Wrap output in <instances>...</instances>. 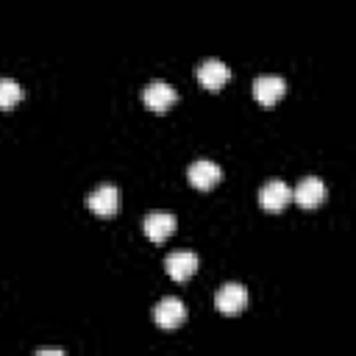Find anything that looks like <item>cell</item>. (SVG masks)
Instances as JSON below:
<instances>
[{
  "label": "cell",
  "instance_id": "11",
  "mask_svg": "<svg viewBox=\"0 0 356 356\" xmlns=\"http://www.w3.org/2000/svg\"><path fill=\"white\" fill-rule=\"evenodd\" d=\"M289 200H292V189L284 181H278V178L275 181H267L261 186V192H259V206L264 211H281Z\"/></svg>",
  "mask_w": 356,
  "mask_h": 356
},
{
  "label": "cell",
  "instance_id": "4",
  "mask_svg": "<svg viewBox=\"0 0 356 356\" xmlns=\"http://www.w3.org/2000/svg\"><path fill=\"white\" fill-rule=\"evenodd\" d=\"M184 320H186V306L178 298H164L153 306V323L164 331H172L178 325H184Z\"/></svg>",
  "mask_w": 356,
  "mask_h": 356
},
{
  "label": "cell",
  "instance_id": "5",
  "mask_svg": "<svg viewBox=\"0 0 356 356\" xmlns=\"http://www.w3.org/2000/svg\"><path fill=\"white\" fill-rule=\"evenodd\" d=\"M197 81H200L203 89L220 92V89L231 81V70H228V64H222L220 58H206L203 64H197Z\"/></svg>",
  "mask_w": 356,
  "mask_h": 356
},
{
  "label": "cell",
  "instance_id": "10",
  "mask_svg": "<svg viewBox=\"0 0 356 356\" xmlns=\"http://www.w3.org/2000/svg\"><path fill=\"white\" fill-rule=\"evenodd\" d=\"M142 231H145V236L150 242L159 245V242H164V239H170L175 234V217L170 211H150L145 217V222H142Z\"/></svg>",
  "mask_w": 356,
  "mask_h": 356
},
{
  "label": "cell",
  "instance_id": "9",
  "mask_svg": "<svg viewBox=\"0 0 356 356\" xmlns=\"http://www.w3.org/2000/svg\"><path fill=\"white\" fill-rule=\"evenodd\" d=\"M186 178H189V184H192L195 189L206 192V189H214V186L220 184V178H222V170H220L214 161H209V159H200V161H195V164L186 170Z\"/></svg>",
  "mask_w": 356,
  "mask_h": 356
},
{
  "label": "cell",
  "instance_id": "2",
  "mask_svg": "<svg viewBox=\"0 0 356 356\" xmlns=\"http://www.w3.org/2000/svg\"><path fill=\"white\" fill-rule=\"evenodd\" d=\"M284 95H286V81H284L281 75H259V78L253 81V97H256V103L264 106V108L275 106Z\"/></svg>",
  "mask_w": 356,
  "mask_h": 356
},
{
  "label": "cell",
  "instance_id": "6",
  "mask_svg": "<svg viewBox=\"0 0 356 356\" xmlns=\"http://www.w3.org/2000/svg\"><path fill=\"white\" fill-rule=\"evenodd\" d=\"M142 100H145V106H147L150 111L164 114V111L178 100V95H175V89H172L167 81H150V83L142 89Z\"/></svg>",
  "mask_w": 356,
  "mask_h": 356
},
{
  "label": "cell",
  "instance_id": "13",
  "mask_svg": "<svg viewBox=\"0 0 356 356\" xmlns=\"http://www.w3.org/2000/svg\"><path fill=\"white\" fill-rule=\"evenodd\" d=\"M36 353H39V356H64V350H61V348H39Z\"/></svg>",
  "mask_w": 356,
  "mask_h": 356
},
{
  "label": "cell",
  "instance_id": "8",
  "mask_svg": "<svg viewBox=\"0 0 356 356\" xmlns=\"http://www.w3.org/2000/svg\"><path fill=\"white\" fill-rule=\"evenodd\" d=\"M292 200L300 206V209H317L323 200H325V184L314 175L309 178H300L298 186L292 189Z\"/></svg>",
  "mask_w": 356,
  "mask_h": 356
},
{
  "label": "cell",
  "instance_id": "7",
  "mask_svg": "<svg viewBox=\"0 0 356 356\" xmlns=\"http://www.w3.org/2000/svg\"><path fill=\"white\" fill-rule=\"evenodd\" d=\"M197 267H200V261H197V256L192 253V250H175V253H170L167 259H164V270H167V275L172 278V281H189L195 273H197Z\"/></svg>",
  "mask_w": 356,
  "mask_h": 356
},
{
  "label": "cell",
  "instance_id": "12",
  "mask_svg": "<svg viewBox=\"0 0 356 356\" xmlns=\"http://www.w3.org/2000/svg\"><path fill=\"white\" fill-rule=\"evenodd\" d=\"M22 100V86L14 78H0V108H14Z\"/></svg>",
  "mask_w": 356,
  "mask_h": 356
},
{
  "label": "cell",
  "instance_id": "3",
  "mask_svg": "<svg viewBox=\"0 0 356 356\" xmlns=\"http://www.w3.org/2000/svg\"><path fill=\"white\" fill-rule=\"evenodd\" d=\"M86 209L95 211L97 217H114L120 209V189L114 184L97 186L92 195H86Z\"/></svg>",
  "mask_w": 356,
  "mask_h": 356
},
{
  "label": "cell",
  "instance_id": "1",
  "mask_svg": "<svg viewBox=\"0 0 356 356\" xmlns=\"http://www.w3.org/2000/svg\"><path fill=\"white\" fill-rule=\"evenodd\" d=\"M214 306L225 317H236L248 306V289L242 284H222L214 295Z\"/></svg>",
  "mask_w": 356,
  "mask_h": 356
}]
</instances>
